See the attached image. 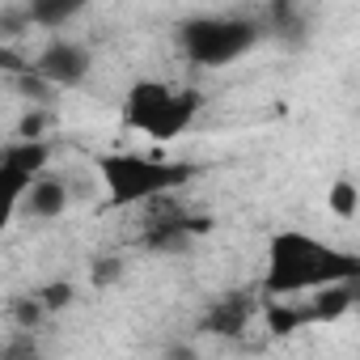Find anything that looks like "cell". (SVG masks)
I'll list each match as a JSON object with an SVG mask.
<instances>
[{
  "label": "cell",
  "mask_w": 360,
  "mask_h": 360,
  "mask_svg": "<svg viewBox=\"0 0 360 360\" xmlns=\"http://www.w3.org/2000/svg\"><path fill=\"white\" fill-rule=\"evenodd\" d=\"M51 148L43 136H22L13 144H5V153H0V195H5L9 208L22 204V195L34 187V178L43 174Z\"/></svg>",
  "instance_id": "4"
},
{
  "label": "cell",
  "mask_w": 360,
  "mask_h": 360,
  "mask_svg": "<svg viewBox=\"0 0 360 360\" xmlns=\"http://www.w3.org/2000/svg\"><path fill=\"white\" fill-rule=\"evenodd\" d=\"M39 297H43V305H47V314H51V309H60V305H68V301H72V284L56 280V284L39 288Z\"/></svg>",
  "instance_id": "14"
},
{
  "label": "cell",
  "mask_w": 360,
  "mask_h": 360,
  "mask_svg": "<svg viewBox=\"0 0 360 360\" xmlns=\"http://www.w3.org/2000/svg\"><path fill=\"white\" fill-rule=\"evenodd\" d=\"M34 77L39 81H51V85H81L89 77V51L81 43H68V39H56L39 60H34Z\"/></svg>",
  "instance_id": "5"
},
{
  "label": "cell",
  "mask_w": 360,
  "mask_h": 360,
  "mask_svg": "<svg viewBox=\"0 0 360 360\" xmlns=\"http://www.w3.org/2000/svg\"><path fill=\"white\" fill-rule=\"evenodd\" d=\"M356 305H360V288H356Z\"/></svg>",
  "instance_id": "16"
},
{
  "label": "cell",
  "mask_w": 360,
  "mask_h": 360,
  "mask_svg": "<svg viewBox=\"0 0 360 360\" xmlns=\"http://www.w3.org/2000/svg\"><path fill=\"white\" fill-rule=\"evenodd\" d=\"M22 212L34 221H56L68 212V187L60 178H34V187L22 195Z\"/></svg>",
  "instance_id": "7"
},
{
  "label": "cell",
  "mask_w": 360,
  "mask_h": 360,
  "mask_svg": "<svg viewBox=\"0 0 360 360\" xmlns=\"http://www.w3.org/2000/svg\"><path fill=\"white\" fill-rule=\"evenodd\" d=\"M98 174L106 183V204L110 208H136V204H153L161 195L183 191L200 169L191 161H178V157L102 153L98 157Z\"/></svg>",
  "instance_id": "2"
},
{
  "label": "cell",
  "mask_w": 360,
  "mask_h": 360,
  "mask_svg": "<svg viewBox=\"0 0 360 360\" xmlns=\"http://www.w3.org/2000/svg\"><path fill=\"white\" fill-rule=\"evenodd\" d=\"M43 314H47V305H43V297H39V292H30V297L13 301V322H18V326H34Z\"/></svg>",
  "instance_id": "12"
},
{
  "label": "cell",
  "mask_w": 360,
  "mask_h": 360,
  "mask_svg": "<svg viewBox=\"0 0 360 360\" xmlns=\"http://www.w3.org/2000/svg\"><path fill=\"white\" fill-rule=\"evenodd\" d=\"M89 5V0H30L26 5V13H30V22L34 26H64V22H72L81 9Z\"/></svg>",
  "instance_id": "10"
},
{
  "label": "cell",
  "mask_w": 360,
  "mask_h": 360,
  "mask_svg": "<svg viewBox=\"0 0 360 360\" xmlns=\"http://www.w3.org/2000/svg\"><path fill=\"white\" fill-rule=\"evenodd\" d=\"M119 276H123V259H115V255H110V259H98V263H94V271H89L94 288H110Z\"/></svg>",
  "instance_id": "13"
},
{
  "label": "cell",
  "mask_w": 360,
  "mask_h": 360,
  "mask_svg": "<svg viewBox=\"0 0 360 360\" xmlns=\"http://www.w3.org/2000/svg\"><path fill=\"white\" fill-rule=\"evenodd\" d=\"M326 208H330L335 217L352 221V217H356V208H360V191H356V183H347V178H335L330 191H326Z\"/></svg>",
  "instance_id": "11"
},
{
  "label": "cell",
  "mask_w": 360,
  "mask_h": 360,
  "mask_svg": "<svg viewBox=\"0 0 360 360\" xmlns=\"http://www.w3.org/2000/svg\"><path fill=\"white\" fill-rule=\"evenodd\" d=\"M259 39H263V26L242 13H204L178 26V47L200 68H229L242 56H250Z\"/></svg>",
  "instance_id": "3"
},
{
  "label": "cell",
  "mask_w": 360,
  "mask_h": 360,
  "mask_svg": "<svg viewBox=\"0 0 360 360\" xmlns=\"http://www.w3.org/2000/svg\"><path fill=\"white\" fill-rule=\"evenodd\" d=\"M43 127H47V115H26L22 119V136H43Z\"/></svg>",
  "instance_id": "15"
},
{
  "label": "cell",
  "mask_w": 360,
  "mask_h": 360,
  "mask_svg": "<svg viewBox=\"0 0 360 360\" xmlns=\"http://www.w3.org/2000/svg\"><path fill=\"white\" fill-rule=\"evenodd\" d=\"M267 30L280 39V43H301L309 22H305V9L297 0H271L267 5Z\"/></svg>",
  "instance_id": "9"
},
{
  "label": "cell",
  "mask_w": 360,
  "mask_h": 360,
  "mask_svg": "<svg viewBox=\"0 0 360 360\" xmlns=\"http://www.w3.org/2000/svg\"><path fill=\"white\" fill-rule=\"evenodd\" d=\"M178 85H165V81H136L127 89V102H123V123L136 127V131H153V123L161 119V110L169 106Z\"/></svg>",
  "instance_id": "6"
},
{
  "label": "cell",
  "mask_w": 360,
  "mask_h": 360,
  "mask_svg": "<svg viewBox=\"0 0 360 360\" xmlns=\"http://www.w3.org/2000/svg\"><path fill=\"white\" fill-rule=\"evenodd\" d=\"M360 280V255L330 246L314 233L301 229H280L267 242V276L263 292L271 297H297V292H318L326 284Z\"/></svg>",
  "instance_id": "1"
},
{
  "label": "cell",
  "mask_w": 360,
  "mask_h": 360,
  "mask_svg": "<svg viewBox=\"0 0 360 360\" xmlns=\"http://www.w3.org/2000/svg\"><path fill=\"white\" fill-rule=\"evenodd\" d=\"M250 322V301H246V292H229V297H221L208 314H204V330L208 335H242V326Z\"/></svg>",
  "instance_id": "8"
}]
</instances>
